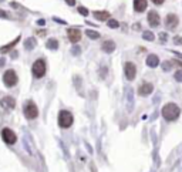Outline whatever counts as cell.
I'll return each mask as SVG.
<instances>
[{"instance_id":"obj_26","label":"cell","mask_w":182,"mask_h":172,"mask_svg":"<svg viewBox=\"0 0 182 172\" xmlns=\"http://www.w3.org/2000/svg\"><path fill=\"white\" fill-rule=\"evenodd\" d=\"M80 47H74V48H73V50H71V53H73V54H75V56H77V54H80Z\"/></svg>"},{"instance_id":"obj_27","label":"cell","mask_w":182,"mask_h":172,"mask_svg":"<svg viewBox=\"0 0 182 172\" xmlns=\"http://www.w3.org/2000/svg\"><path fill=\"white\" fill-rule=\"evenodd\" d=\"M151 2H152L154 4H157V6H159V4H162L164 2H165V0H151Z\"/></svg>"},{"instance_id":"obj_15","label":"cell","mask_w":182,"mask_h":172,"mask_svg":"<svg viewBox=\"0 0 182 172\" xmlns=\"http://www.w3.org/2000/svg\"><path fill=\"white\" fill-rule=\"evenodd\" d=\"M147 64H148L149 67H157V66L159 64L158 56H155V54H149L148 57H147Z\"/></svg>"},{"instance_id":"obj_6","label":"cell","mask_w":182,"mask_h":172,"mask_svg":"<svg viewBox=\"0 0 182 172\" xmlns=\"http://www.w3.org/2000/svg\"><path fill=\"white\" fill-rule=\"evenodd\" d=\"M2 138H3V141L6 142V144H14L17 139L16 134H14L11 129L9 128H4L3 131H2Z\"/></svg>"},{"instance_id":"obj_30","label":"cell","mask_w":182,"mask_h":172,"mask_svg":"<svg viewBox=\"0 0 182 172\" xmlns=\"http://www.w3.org/2000/svg\"><path fill=\"white\" fill-rule=\"evenodd\" d=\"M174 41H175V44H176V43H178V44H181V43H182V40H181L179 37H175V38H174Z\"/></svg>"},{"instance_id":"obj_16","label":"cell","mask_w":182,"mask_h":172,"mask_svg":"<svg viewBox=\"0 0 182 172\" xmlns=\"http://www.w3.org/2000/svg\"><path fill=\"white\" fill-rule=\"evenodd\" d=\"M2 105H3L4 108H14V105H16V102H14V100L11 97H4L3 100H2Z\"/></svg>"},{"instance_id":"obj_17","label":"cell","mask_w":182,"mask_h":172,"mask_svg":"<svg viewBox=\"0 0 182 172\" xmlns=\"http://www.w3.org/2000/svg\"><path fill=\"white\" fill-rule=\"evenodd\" d=\"M85 36H88V37L93 38V40H95V38L100 37L98 31H94V30H85Z\"/></svg>"},{"instance_id":"obj_21","label":"cell","mask_w":182,"mask_h":172,"mask_svg":"<svg viewBox=\"0 0 182 172\" xmlns=\"http://www.w3.org/2000/svg\"><path fill=\"white\" fill-rule=\"evenodd\" d=\"M142 37H144L145 40L152 41V40H154V34H152L151 31H144V33H142Z\"/></svg>"},{"instance_id":"obj_18","label":"cell","mask_w":182,"mask_h":172,"mask_svg":"<svg viewBox=\"0 0 182 172\" xmlns=\"http://www.w3.org/2000/svg\"><path fill=\"white\" fill-rule=\"evenodd\" d=\"M24 46H26L27 50H33L34 46H36V40H34V38H29V40H26Z\"/></svg>"},{"instance_id":"obj_5","label":"cell","mask_w":182,"mask_h":172,"mask_svg":"<svg viewBox=\"0 0 182 172\" xmlns=\"http://www.w3.org/2000/svg\"><path fill=\"white\" fill-rule=\"evenodd\" d=\"M3 81H4V85H7V87H13V85L17 83L16 73H14L13 70H7L3 74Z\"/></svg>"},{"instance_id":"obj_13","label":"cell","mask_w":182,"mask_h":172,"mask_svg":"<svg viewBox=\"0 0 182 172\" xmlns=\"http://www.w3.org/2000/svg\"><path fill=\"white\" fill-rule=\"evenodd\" d=\"M101 48H102L104 53H112V51L115 50V43L114 41H111V40H105L104 43H102Z\"/></svg>"},{"instance_id":"obj_25","label":"cell","mask_w":182,"mask_h":172,"mask_svg":"<svg viewBox=\"0 0 182 172\" xmlns=\"http://www.w3.org/2000/svg\"><path fill=\"white\" fill-rule=\"evenodd\" d=\"M162 68H164V70H169V68H171V63H164V64H162Z\"/></svg>"},{"instance_id":"obj_28","label":"cell","mask_w":182,"mask_h":172,"mask_svg":"<svg viewBox=\"0 0 182 172\" xmlns=\"http://www.w3.org/2000/svg\"><path fill=\"white\" fill-rule=\"evenodd\" d=\"M66 3H67L68 6H74V4H75V0H66Z\"/></svg>"},{"instance_id":"obj_14","label":"cell","mask_w":182,"mask_h":172,"mask_svg":"<svg viewBox=\"0 0 182 172\" xmlns=\"http://www.w3.org/2000/svg\"><path fill=\"white\" fill-rule=\"evenodd\" d=\"M93 14H94V17L97 19V20H100V21L110 20V13H108V11H105V10H100V11L95 10Z\"/></svg>"},{"instance_id":"obj_23","label":"cell","mask_w":182,"mask_h":172,"mask_svg":"<svg viewBox=\"0 0 182 172\" xmlns=\"http://www.w3.org/2000/svg\"><path fill=\"white\" fill-rule=\"evenodd\" d=\"M78 13L83 14V16H87V14H88V10L85 9V7H78Z\"/></svg>"},{"instance_id":"obj_1","label":"cell","mask_w":182,"mask_h":172,"mask_svg":"<svg viewBox=\"0 0 182 172\" xmlns=\"http://www.w3.org/2000/svg\"><path fill=\"white\" fill-rule=\"evenodd\" d=\"M179 114H181V110H179V107L176 104H174V102H169V104L164 105V108H162V117H164L166 121H175L179 117Z\"/></svg>"},{"instance_id":"obj_9","label":"cell","mask_w":182,"mask_h":172,"mask_svg":"<svg viewBox=\"0 0 182 172\" xmlns=\"http://www.w3.org/2000/svg\"><path fill=\"white\" fill-rule=\"evenodd\" d=\"M179 20H178V16L176 14H168L165 19V26L168 27V29H175L176 26H178Z\"/></svg>"},{"instance_id":"obj_20","label":"cell","mask_w":182,"mask_h":172,"mask_svg":"<svg viewBox=\"0 0 182 172\" xmlns=\"http://www.w3.org/2000/svg\"><path fill=\"white\" fill-rule=\"evenodd\" d=\"M19 40H20V37H17V38H14V40H13V41H11V43H10V44H9V46H4V47H3V48H2V51H3V53H4V51H9V50H10V48H11V47H13V46H14V44H16V43H17V41H19Z\"/></svg>"},{"instance_id":"obj_3","label":"cell","mask_w":182,"mask_h":172,"mask_svg":"<svg viewBox=\"0 0 182 172\" xmlns=\"http://www.w3.org/2000/svg\"><path fill=\"white\" fill-rule=\"evenodd\" d=\"M23 112H24V115H26V118H29V120H34L36 117H37V114H39L37 105L34 104L33 101H26V102H24Z\"/></svg>"},{"instance_id":"obj_24","label":"cell","mask_w":182,"mask_h":172,"mask_svg":"<svg viewBox=\"0 0 182 172\" xmlns=\"http://www.w3.org/2000/svg\"><path fill=\"white\" fill-rule=\"evenodd\" d=\"M175 80L176 81H182V71H176L175 73Z\"/></svg>"},{"instance_id":"obj_7","label":"cell","mask_w":182,"mask_h":172,"mask_svg":"<svg viewBox=\"0 0 182 172\" xmlns=\"http://www.w3.org/2000/svg\"><path fill=\"white\" fill-rule=\"evenodd\" d=\"M124 71H125V77L128 78L130 81L135 78V74H137V68H135L134 63H130V61H128V63H125Z\"/></svg>"},{"instance_id":"obj_8","label":"cell","mask_w":182,"mask_h":172,"mask_svg":"<svg viewBox=\"0 0 182 172\" xmlns=\"http://www.w3.org/2000/svg\"><path fill=\"white\" fill-rule=\"evenodd\" d=\"M159 23H161V20H159V14L157 13V11L151 10L148 13V24L151 27H158Z\"/></svg>"},{"instance_id":"obj_10","label":"cell","mask_w":182,"mask_h":172,"mask_svg":"<svg viewBox=\"0 0 182 172\" xmlns=\"http://www.w3.org/2000/svg\"><path fill=\"white\" fill-rule=\"evenodd\" d=\"M67 36H68V40H70L71 43H77L81 38V33L78 29H68Z\"/></svg>"},{"instance_id":"obj_19","label":"cell","mask_w":182,"mask_h":172,"mask_svg":"<svg viewBox=\"0 0 182 172\" xmlns=\"http://www.w3.org/2000/svg\"><path fill=\"white\" fill-rule=\"evenodd\" d=\"M58 47V43H57V40H48L47 41V48H50V50H56V48Z\"/></svg>"},{"instance_id":"obj_22","label":"cell","mask_w":182,"mask_h":172,"mask_svg":"<svg viewBox=\"0 0 182 172\" xmlns=\"http://www.w3.org/2000/svg\"><path fill=\"white\" fill-rule=\"evenodd\" d=\"M108 26L111 27V29H117L120 24H118L117 20H114V19H110V20H108Z\"/></svg>"},{"instance_id":"obj_2","label":"cell","mask_w":182,"mask_h":172,"mask_svg":"<svg viewBox=\"0 0 182 172\" xmlns=\"http://www.w3.org/2000/svg\"><path fill=\"white\" fill-rule=\"evenodd\" d=\"M74 118H73V114L70 111H60L58 112V125L61 128H68L71 127Z\"/></svg>"},{"instance_id":"obj_29","label":"cell","mask_w":182,"mask_h":172,"mask_svg":"<svg viewBox=\"0 0 182 172\" xmlns=\"http://www.w3.org/2000/svg\"><path fill=\"white\" fill-rule=\"evenodd\" d=\"M159 37H161L162 41H166V34L165 33H161V34H159Z\"/></svg>"},{"instance_id":"obj_11","label":"cell","mask_w":182,"mask_h":172,"mask_svg":"<svg viewBox=\"0 0 182 172\" xmlns=\"http://www.w3.org/2000/svg\"><path fill=\"white\" fill-rule=\"evenodd\" d=\"M152 90H154V85L151 83H142L138 88V93L141 95H144V97H147V95H149L152 93Z\"/></svg>"},{"instance_id":"obj_4","label":"cell","mask_w":182,"mask_h":172,"mask_svg":"<svg viewBox=\"0 0 182 172\" xmlns=\"http://www.w3.org/2000/svg\"><path fill=\"white\" fill-rule=\"evenodd\" d=\"M31 71H33L34 77H37V78L43 77V75L46 74V63H44V60L39 58V60L33 64V68H31Z\"/></svg>"},{"instance_id":"obj_12","label":"cell","mask_w":182,"mask_h":172,"mask_svg":"<svg viewBox=\"0 0 182 172\" xmlns=\"http://www.w3.org/2000/svg\"><path fill=\"white\" fill-rule=\"evenodd\" d=\"M147 6H148L147 0H134V10L137 13H142L147 9Z\"/></svg>"}]
</instances>
